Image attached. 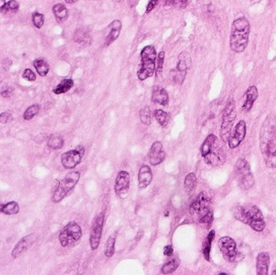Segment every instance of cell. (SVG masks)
I'll list each match as a JSON object with an SVG mask.
<instances>
[{
	"instance_id": "6da1fadb",
	"label": "cell",
	"mask_w": 276,
	"mask_h": 275,
	"mask_svg": "<svg viewBox=\"0 0 276 275\" xmlns=\"http://www.w3.org/2000/svg\"><path fill=\"white\" fill-rule=\"evenodd\" d=\"M260 149L266 167H276V121L266 119L260 133Z\"/></svg>"
},
{
	"instance_id": "7a4b0ae2",
	"label": "cell",
	"mask_w": 276,
	"mask_h": 275,
	"mask_svg": "<svg viewBox=\"0 0 276 275\" xmlns=\"http://www.w3.org/2000/svg\"><path fill=\"white\" fill-rule=\"evenodd\" d=\"M251 24L246 17H240L232 22L229 36L231 50L236 54L245 51L248 46Z\"/></svg>"
},
{
	"instance_id": "3957f363",
	"label": "cell",
	"mask_w": 276,
	"mask_h": 275,
	"mask_svg": "<svg viewBox=\"0 0 276 275\" xmlns=\"http://www.w3.org/2000/svg\"><path fill=\"white\" fill-rule=\"evenodd\" d=\"M232 212L236 220L243 222V224L251 226V228L256 232H262L266 227L262 212L254 204L236 207Z\"/></svg>"
},
{
	"instance_id": "277c9868",
	"label": "cell",
	"mask_w": 276,
	"mask_h": 275,
	"mask_svg": "<svg viewBox=\"0 0 276 275\" xmlns=\"http://www.w3.org/2000/svg\"><path fill=\"white\" fill-rule=\"evenodd\" d=\"M157 52L153 46H147L143 48L141 52V64L137 72V77L141 81L152 77L156 69Z\"/></svg>"
},
{
	"instance_id": "5b68a950",
	"label": "cell",
	"mask_w": 276,
	"mask_h": 275,
	"mask_svg": "<svg viewBox=\"0 0 276 275\" xmlns=\"http://www.w3.org/2000/svg\"><path fill=\"white\" fill-rule=\"evenodd\" d=\"M191 213L199 216L201 224H206L209 228L213 223V212L210 208V199L205 192H201L190 208Z\"/></svg>"
},
{
	"instance_id": "8992f818",
	"label": "cell",
	"mask_w": 276,
	"mask_h": 275,
	"mask_svg": "<svg viewBox=\"0 0 276 275\" xmlns=\"http://www.w3.org/2000/svg\"><path fill=\"white\" fill-rule=\"evenodd\" d=\"M236 117V104H235L233 98L230 97L228 99L225 109L223 111L222 123H221V131H220L221 140L224 142L228 141L232 125L234 123Z\"/></svg>"
},
{
	"instance_id": "52a82bcc",
	"label": "cell",
	"mask_w": 276,
	"mask_h": 275,
	"mask_svg": "<svg viewBox=\"0 0 276 275\" xmlns=\"http://www.w3.org/2000/svg\"><path fill=\"white\" fill-rule=\"evenodd\" d=\"M80 178V174L77 171L68 173L63 178V180L56 187L52 196V200L56 204L61 202L67 195L68 193L74 189Z\"/></svg>"
},
{
	"instance_id": "ba28073f",
	"label": "cell",
	"mask_w": 276,
	"mask_h": 275,
	"mask_svg": "<svg viewBox=\"0 0 276 275\" xmlns=\"http://www.w3.org/2000/svg\"><path fill=\"white\" fill-rule=\"evenodd\" d=\"M235 170L239 176V182L244 190L251 188L254 184V175L251 167L246 159H239L235 165Z\"/></svg>"
},
{
	"instance_id": "9c48e42d",
	"label": "cell",
	"mask_w": 276,
	"mask_h": 275,
	"mask_svg": "<svg viewBox=\"0 0 276 275\" xmlns=\"http://www.w3.org/2000/svg\"><path fill=\"white\" fill-rule=\"evenodd\" d=\"M82 237V229L80 226L74 221L66 224L60 232V243L63 247L73 245L80 241Z\"/></svg>"
},
{
	"instance_id": "30bf717a",
	"label": "cell",
	"mask_w": 276,
	"mask_h": 275,
	"mask_svg": "<svg viewBox=\"0 0 276 275\" xmlns=\"http://www.w3.org/2000/svg\"><path fill=\"white\" fill-rule=\"evenodd\" d=\"M84 152H85V149L81 145L77 146L75 149L65 152L61 156L62 166L67 170L74 168L76 166L81 163L82 159L84 158Z\"/></svg>"
},
{
	"instance_id": "8fae6325",
	"label": "cell",
	"mask_w": 276,
	"mask_h": 275,
	"mask_svg": "<svg viewBox=\"0 0 276 275\" xmlns=\"http://www.w3.org/2000/svg\"><path fill=\"white\" fill-rule=\"evenodd\" d=\"M191 56L186 52H182L179 56V61L177 64L176 72L174 76V80L179 85L183 84L187 75V69L191 67Z\"/></svg>"
},
{
	"instance_id": "7c38bea8",
	"label": "cell",
	"mask_w": 276,
	"mask_h": 275,
	"mask_svg": "<svg viewBox=\"0 0 276 275\" xmlns=\"http://www.w3.org/2000/svg\"><path fill=\"white\" fill-rule=\"evenodd\" d=\"M219 249L225 259L228 262H233L238 255L236 242L230 237H224L219 240Z\"/></svg>"
},
{
	"instance_id": "4fadbf2b",
	"label": "cell",
	"mask_w": 276,
	"mask_h": 275,
	"mask_svg": "<svg viewBox=\"0 0 276 275\" xmlns=\"http://www.w3.org/2000/svg\"><path fill=\"white\" fill-rule=\"evenodd\" d=\"M103 220H104V214L101 212L98 215L96 220L92 224V231L90 235V245L92 250H97L101 240L102 230H103Z\"/></svg>"
},
{
	"instance_id": "5bb4252c",
	"label": "cell",
	"mask_w": 276,
	"mask_h": 275,
	"mask_svg": "<svg viewBox=\"0 0 276 275\" xmlns=\"http://www.w3.org/2000/svg\"><path fill=\"white\" fill-rule=\"evenodd\" d=\"M247 135V125L244 121H240L235 126L233 133L230 135L228 139V146L230 148H235L240 145L241 143L244 141Z\"/></svg>"
},
{
	"instance_id": "9a60e30c",
	"label": "cell",
	"mask_w": 276,
	"mask_h": 275,
	"mask_svg": "<svg viewBox=\"0 0 276 275\" xmlns=\"http://www.w3.org/2000/svg\"><path fill=\"white\" fill-rule=\"evenodd\" d=\"M130 184V175L127 171H121L117 174L115 182V194L120 197L126 195Z\"/></svg>"
},
{
	"instance_id": "2e32d148",
	"label": "cell",
	"mask_w": 276,
	"mask_h": 275,
	"mask_svg": "<svg viewBox=\"0 0 276 275\" xmlns=\"http://www.w3.org/2000/svg\"><path fill=\"white\" fill-rule=\"evenodd\" d=\"M204 159H205L207 164L216 167V166H220L224 163L225 156L222 148L217 146L215 144Z\"/></svg>"
},
{
	"instance_id": "e0dca14e",
	"label": "cell",
	"mask_w": 276,
	"mask_h": 275,
	"mask_svg": "<svg viewBox=\"0 0 276 275\" xmlns=\"http://www.w3.org/2000/svg\"><path fill=\"white\" fill-rule=\"evenodd\" d=\"M37 239V235L35 233H31L29 235H26L24 238L20 240L18 243L16 244L14 249L12 250V256L16 258L19 257L20 254H22L24 252L28 250V248L33 245L34 242H36Z\"/></svg>"
},
{
	"instance_id": "ac0fdd59",
	"label": "cell",
	"mask_w": 276,
	"mask_h": 275,
	"mask_svg": "<svg viewBox=\"0 0 276 275\" xmlns=\"http://www.w3.org/2000/svg\"><path fill=\"white\" fill-rule=\"evenodd\" d=\"M166 152L163 151V144L160 141H155L149 152V163L152 166H157L165 160Z\"/></svg>"
},
{
	"instance_id": "d6986e66",
	"label": "cell",
	"mask_w": 276,
	"mask_h": 275,
	"mask_svg": "<svg viewBox=\"0 0 276 275\" xmlns=\"http://www.w3.org/2000/svg\"><path fill=\"white\" fill-rule=\"evenodd\" d=\"M153 179V174L150 167L146 165H143L140 168L138 173V185L140 189H145L150 184Z\"/></svg>"
},
{
	"instance_id": "ffe728a7",
	"label": "cell",
	"mask_w": 276,
	"mask_h": 275,
	"mask_svg": "<svg viewBox=\"0 0 276 275\" xmlns=\"http://www.w3.org/2000/svg\"><path fill=\"white\" fill-rule=\"evenodd\" d=\"M245 97H246V99H245L244 103H243V110L245 112H248V111H251L254 103L258 99V91L257 87L255 86H251V87H249L248 89L246 91Z\"/></svg>"
},
{
	"instance_id": "44dd1931",
	"label": "cell",
	"mask_w": 276,
	"mask_h": 275,
	"mask_svg": "<svg viewBox=\"0 0 276 275\" xmlns=\"http://www.w3.org/2000/svg\"><path fill=\"white\" fill-rule=\"evenodd\" d=\"M269 265H270V256H269L268 253L262 252L257 257V274H268Z\"/></svg>"
},
{
	"instance_id": "7402d4cb",
	"label": "cell",
	"mask_w": 276,
	"mask_h": 275,
	"mask_svg": "<svg viewBox=\"0 0 276 275\" xmlns=\"http://www.w3.org/2000/svg\"><path fill=\"white\" fill-rule=\"evenodd\" d=\"M110 32L105 39V46H109L112 42H115L119 36L122 31V24L119 20H114L109 26Z\"/></svg>"
},
{
	"instance_id": "603a6c76",
	"label": "cell",
	"mask_w": 276,
	"mask_h": 275,
	"mask_svg": "<svg viewBox=\"0 0 276 275\" xmlns=\"http://www.w3.org/2000/svg\"><path fill=\"white\" fill-rule=\"evenodd\" d=\"M152 100L160 105L166 106L169 103V95L163 87H155L152 93Z\"/></svg>"
},
{
	"instance_id": "cb8c5ba5",
	"label": "cell",
	"mask_w": 276,
	"mask_h": 275,
	"mask_svg": "<svg viewBox=\"0 0 276 275\" xmlns=\"http://www.w3.org/2000/svg\"><path fill=\"white\" fill-rule=\"evenodd\" d=\"M217 141V137L213 134H210L205 139V141L201 145V152L203 158H205L208 152H209L212 147L216 144Z\"/></svg>"
},
{
	"instance_id": "d4e9b609",
	"label": "cell",
	"mask_w": 276,
	"mask_h": 275,
	"mask_svg": "<svg viewBox=\"0 0 276 275\" xmlns=\"http://www.w3.org/2000/svg\"><path fill=\"white\" fill-rule=\"evenodd\" d=\"M53 12L57 20L64 21L67 18L68 10L65 5L62 4H55L53 8Z\"/></svg>"
},
{
	"instance_id": "484cf974",
	"label": "cell",
	"mask_w": 276,
	"mask_h": 275,
	"mask_svg": "<svg viewBox=\"0 0 276 275\" xmlns=\"http://www.w3.org/2000/svg\"><path fill=\"white\" fill-rule=\"evenodd\" d=\"M197 179L196 176L194 173H191V174H187L184 180V187L186 191L190 194L192 193L194 190L196 188Z\"/></svg>"
},
{
	"instance_id": "4316f807",
	"label": "cell",
	"mask_w": 276,
	"mask_h": 275,
	"mask_svg": "<svg viewBox=\"0 0 276 275\" xmlns=\"http://www.w3.org/2000/svg\"><path fill=\"white\" fill-rule=\"evenodd\" d=\"M33 66L42 77L47 75L50 70V65L44 59H36L33 62Z\"/></svg>"
},
{
	"instance_id": "83f0119b",
	"label": "cell",
	"mask_w": 276,
	"mask_h": 275,
	"mask_svg": "<svg viewBox=\"0 0 276 275\" xmlns=\"http://www.w3.org/2000/svg\"><path fill=\"white\" fill-rule=\"evenodd\" d=\"M74 86V82L72 80H64L61 82L56 88L54 89V93L56 95H61V94L66 93L70 91Z\"/></svg>"
},
{
	"instance_id": "f1b7e54d",
	"label": "cell",
	"mask_w": 276,
	"mask_h": 275,
	"mask_svg": "<svg viewBox=\"0 0 276 275\" xmlns=\"http://www.w3.org/2000/svg\"><path fill=\"white\" fill-rule=\"evenodd\" d=\"M215 238V231L212 230L209 232V235L207 237L206 241L204 243V248H203V254L205 256V259L207 261L210 260V252H211V246H212V242H213V239Z\"/></svg>"
},
{
	"instance_id": "f546056e",
	"label": "cell",
	"mask_w": 276,
	"mask_h": 275,
	"mask_svg": "<svg viewBox=\"0 0 276 275\" xmlns=\"http://www.w3.org/2000/svg\"><path fill=\"white\" fill-rule=\"evenodd\" d=\"M1 212L6 215H16L20 212L18 204L16 202H9L7 204H1Z\"/></svg>"
},
{
	"instance_id": "4dcf8cb0",
	"label": "cell",
	"mask_w": 276,
	"mask_h": 275,
	"mask_svg": "<svg viewBox=\"0 0 276 275\" xmlns=\"http://www.w3.org/2000/svg\"><path fill=\"white\" fill-rule=\"evenodd\" d=\"M155 119L157 120L159 125H161L162 127H167V125L169 124L170 115L166 111L161 110V109H157L154 111Z\"/></svg>"
},
{
	"instance_id": "1f68e13d",
	"label": "cell",
	"mask_w": 276,
	"mask_h": 275,
	"mask_svg": "<svg viewBox=\"0 0 276 275\" xmlns=\"http://www.w3.org/2000/svg\"><path fill=\"white\" fill-rule=\"evenodd\" d=\"M179 260L175 258V259L171 260V261H168L167 263L163 265L162 268V273L164 274H169V273H172L176 270L177 268L179 267Z\"/></svg>"
},
{
	"instance_id": "d6a6232c",
	"label": "cell",
	"mask_w": 276,
	"mask_h": 275,
	"mask_svg": "<svg viewBox=\"0 0 276 275\" xmlns=\"http://www.w3.org/2000/svg\"><path fill=\"white\" fill-rule=\"evenodd\" d=\"M63 139L57 135H52L48 140V146L53 149H59L63 146Z\"/></svg>"
},
{
	"instance_id": "836d02e7",
	"label": "cell",
	"mask_w": 276,
	"mask_h": 275,
	"mask_svg": "<svg viewBox=\"0 0 276 275\" xmlns=\"http://www.w3.org/2000/svg\"><path fill=\"white\" fill-rule=\"evenodd\" d=\"M140 119L143 125H150L151 124V111L149 107H145L141 109L140 111Z\"/></svg>"
},
{
	"instance_id": "e575fe53",
	"label": "cell",
	"mask_w": 276,
	"mask_h": 275,
	"mask_svg": "<svg viewBox=\"0 0 276 275\" xmlns=\"http://www.w3.org/2000/svg\"><path fill=\"white\" fill-rule=\"evenodd\" d=\"M40 111V106L38 104H34V105L30 106L25 112L24 113V119L25 121H30L32 119L35 115H37Z\"/></svg>"
},
{
	"instance_id": "d590c367",
	"label": "cell",
	"mask_w": 276,
	"mask_h": 275,
	"mask_svg": "<svg viewBox=\"0 0 276 275\" xmlns=\"http://www.w3.org/2000/svg\"><path fill=\"white\" fill-rule=\"evenodd\" d=\"M115 238L114 235H111L107 239V243L105 246V255L106 257H111L113 255L114 251H115Z\"/></svg>"
},
{
	"instance_id": "8d00e7d4",
	"label": "cell",
	"mask_w": 276,
	"mask_h": 275,
	"mask_svg": "<svg viewBox=\"0 0 276 275\" xmlns=\"http://www.w3.org/2000/svg\"><path fill=\"white\" fill-rule=\"evenodd\" d=\"M20 4L16 0H10L9 2L7 3L4 8H1V12L3 14L8 12H16L18 11Z\"/></svg>"
},
{
	"instance_id": "74e56055",
	"label": "cell",
	"mask_w": 276,
	"mask_h": 275,
	"mask_svg": "<svg viewBox=\"0 0 276 275\" xmlns=\"http://www.w3.org/2000/svg\"><path fill=\"white\" fill-rule=\"evenodd\" d=\"M32 22H33L34 25L36 26L37 28H42V26L44 25L45 17L41 13H34L32 15Z\"/></svg>"
},
{
	"instance_id": "f35d334b",
	"label": "cell",
	"mask_w": 276,
	"mask_h": 275,
	"mask_svg": "<svg viewBox=\"0 0 276 275\" xmlns=\"http://www.w3.org/2000/svg\"><path fill=\"white\" fill-rule=\"evenodd\" d=\"M164 60H165V52L161 51L157 56V66L156 70L157 77L161 74L163 70V65H164Z\"/></svg>"
},
{
	"instance_id": "ab89813d",
	"label": "cell",
	"mask_w": 276,
	"mask_h": 275,
	"mask_svg": "<svg viewBox=\"0 0 276 275\" xmlns=\"http://www.w3.org/2000/svg\"><path fill=\"white\" fill-rule=\"evenodd\" d=\"M166 3L168 5H173L178 8H184L188 3V0H166Z\"/></svg>"
},
{
	"instance_id": "60d3db41",
	"label": "cell",
	"mask_w": 276,
	"mask_h": 275,
	"mask_svg": "<svg viewBox=\"0 0 276 275\" xmlns=\"http://www.w3.org/2000/svg\"><path fill=\"white\" fill-rule=\"evenodd\" d=\"M22 76L25 80L31 82L35 81L36 78V74H35V73H34L30 69H26L25 70H24V73H23Z\"/></svg>"
},
{
	"instance_id": "b9f144b4",
	"label": "cell",
	"mask_w": 276,
	"mask_h": 275,
	"mask_svg": "<svg viewBox=\"0 0 276 275\" xmlns=\"http://www.w3.org/2000/svg\"><path fill=\"white\" fill-rule=\"evenodd\" d=\"M159 1H160V0H150V1H149L147 7H146V11H145L146 14L149 13L151 11H153V9L156 8V6L159 4Z\"/></svg>"
},
{
	"instance_id": "7bdbcfd3",
	"label": "cell",
	"mask_w": 276,
	"mask_h": 275,
	"mask_svg": "<svg viewBox=\"0 0 276 275\" xmlns=\"http://www.w3.org/2000/svg\"><path fill=\"white\" fill-rule=\"evenodd\" d=\"M11 119H12V116H11V115L10 114H9V113H1V115H0V121H1V123H8V121H10Z\"/></svg>"
},
{
	"instance_id": "ee69618b",
	"label": "cell",
	"mask_w": 276,
	"mask_h": 275,
	"mask_svg": "<svg viewBox=\"0 0 276 275\" xmlns=\"http://www.w3.org/2000/svg\"><path fill=\"white\" fill-rule=\"evenodd\" d=\"M173 247H172V246H167L164 247L163 254H164V255L167 256V257H170V256L173 254Z\"/></svg>"
},
{
	"instance_id": "f6af8a7d",
	"label": "cell",
	"mask_w": 276,
	"mask_h": 275,
	"mask_svg": "<svg viewBox=\"0 0 276 275\" xmlns=\"http://www.w3.org/2000/svg\"><path fill=\"white\" fill-rule=\"evenodd\" d=\"M11 94V90H6V91H2V95L4 97H8Z\"/></svg>"
},
{
	"instance_id": "bcb514c9",
	"label": "cell",
	"mask_w": 276,
	"mask_h": 275,
	"mask_svg": "<svg viewBox=\"0 0 276 275\" xmlns=\"http://www.w3.org/2000/svg\"><path fill=\"white\" fill-rule=\"evenodd\" d=\"M137 2H138V0H129V4H130V7L135 6Z\"/></svg>"
},
{
	"instance_id": "7dc6e473",
	"label": "cell",
	"mask_w": 276,
	"mask_h": 275,
	"mask_svg": "<svg viewBox=\"0 0 276 275\" xmlns=\"http://www.w3.org/2000/svg\"><path fill=\"white\" fill-rule=\"evenodd\" d=\"M5 1H6V0H0V3H1V5H0V9L4 8L5 5H6V2H5Z\"/></svg>"
},
{
	"instance_id": "c3c4849f",
	"label": "cell",
	"mask_w": 276,
	"mask_h": 275,
	"mask_svg": "<svg viewBox=\"0 0 276 275\" xmlns=\"http://www.w3.org/2000/svg\"><path fill=\"white\" fill-rule=\"evenodd\" d=\"M65 1H66V3H67V4H72L77 2L78 0H65Z\"/></svg>"
},
{
	"instance_id": "681fc988",
	"label": "cell",
	"mask_w": 276,
	"mask_h": 275,
	"mask_svg": "<svg viewBox=\"0 0 276 275\" xmlns=\"http://www.w3.org/2000/svg\"><path fill=\"white\" fill-rule=\"evenodd\" d=\"M273 275H276V270H274V271L272 272Z\"/></svg>"
},
{
	"instance_id": "f907efd6",
	"label": "cell",
	"mask_w": 276,
	"mask_h": 275,
	"mask_svg": "<svg viewBox=\"0 0 276 275\" xmlns=\"http://www.w3.org/2000/svg\"><path fill=\"white\" fill-rule=\"evenodd\" d=\"M122 0H117V2H122Z\"/></svg>"
}]
</instances>
